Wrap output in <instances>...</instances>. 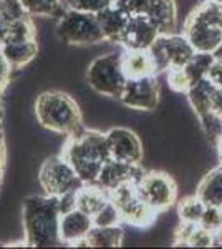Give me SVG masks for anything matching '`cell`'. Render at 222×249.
I'll list each match as a JSON object with an SVG mask.
<instances>
[{"instance_id":"cell-20","label":"cell","mask_w":222,"mask_h":249,"mask_svg":"<svg viewBox=\"0 0 222 249\" xmlns=\"http://www.w3.org/2000/svg\"><path fill=\"white\" fill-rule=\"evenodd\" d=\"M110 201V193L96 183H85L76 191V208L91 218Z\"/></svg>"},{"instance_id":"cell-10","label":"cell","mask_w":222,"mask_h":249,"mask_svg":"<svg viewBox=\"0 0 222 249\" xmlns=\"http://www.w3.org/2000/svg\"><path fill=\"white\" fill-rule=\"evenodd\" d=\"M136 183L146 203L157 213L169 210L177 201V184L168 173L144 171Z\"/></svg>"},{"instance_id":"cell-43","label":"cell","mask_w":222,"mask_h":249,"mask_svg":"<svg viewBox=\"0 0 222 249\" xmlns=\"http://www.w3.org/2000/svg\"><path fill=\"white\" fill-rule=\"evenodd\" d=\"M216 148H217V153H219V161H221V164H222V136L219 138V142H217Z\"/></svg>"},{"instance_id":"cell-23","label":"cell","mask_w":222,"mask_h":249,"mask_svg":"<svg viewBox=\"0 0 222 249\" xmlns=\"http://www.w3.org/2000/svg\"><path fill=\"white\" fill-rule=\"evenodd\" d=\"M214 83L212 80L209 77H205L203 80H199L197 83H194L191 88H189V91L186 95H188V100L189 103H191L192 110H194V113L199 116V115H204L207 113V111H211V96H212V91H214Z\"/></svg>"},{"instance_id":"cell-33","label":"cell","mask_w":222,"mask_h":249,"mask_svg":"<svg viewBox=\"0 0 222 249\" xmlns=\"http://www.w3.org/2000/svg\"><path fill=\"white\" fill-rule=\"evenodd\" d=\"M115 5L128 14L130 17L133 15H144L149 5V0H115Z\"/></svg>"},{"instance_id":"cell-27","label":"cell","mask_w":222,"mask_h":249,"mask_svg":"<svg viewBox=\"0 0 222 249\" xmlns=\"http://www.w3.org/2000/svg\"><path fill=\"white\" fill-rule=\"evenodd\" d=\"M199 123L203 128L204 135L207 136L209 143H212L214 146L219 142V138L222 136V116H219L216 111H207L204 115H199Z\"/></svg>"},{"instance_id":"cell-45","label":"cell","mask_w":222,"mask_h":249,"mask_svg":"<svg viewBox=\"0 0 222 249\" xmlns=\"http://www.w3.org/2000/svg\"><path fill=\"white\" fill-rule=\"evenodd\" d=\"M214 57H222V43H221V45H219V48H217V50L216 52H214Z\"/></svg>"},{"instance_id":"cell-8","label":"cell","mask_w":222,"mask_h":249,"mask_svg":"<svg viewBox=\"0 0 222 249\" xmlns=\"http://www.w3.org/2000/svg\"><path fill=\"white\" fill-rule=\"evenodd\" d=\"M156 68V75L168 71L169 68L184 67L196 53V48L191 45L184 35L177 34H159L157 38L148 48Z\"/></svg>"},{"instance_id":"cell-29","label":"cell","mask_w":222,"mask_h":249,"mask_svg":"<svg viewBox=\"0 0 222 249\" xmlns=\"http://www.w3.org/2000/svg\"><path fill=\"white\" fill-rule=\"evenodd\" d=\"M120 223H121V216L111 201H108L102 210L93 216V226H116Z\"/></svg>"},{"instance_id":"cell-38","label":"cell","mask_w":222,"mask_h":249,"mask_svg":"<svg viewBox=\"0 0 222 249\" xmlns=\"http://www.w3.org/2000/svg\"><path fill=\"white\" fill-rule=\"evenodd\" d=\"M207 77L212 80L214 85L222 88V57L214 58V63L211 65V68H209Z\"/></svg>"},{"instance_id":"cell-26","label":"cell","mask_w":222,"mask_h":249,"mask_svg":"<svg viewBox=\"0 0 222 249\" xmlns=\"http://www.w3.org/2000/svg\"><path fill=\"white\" fill-rule=\"evenodd\" d=\"M204 211H205V204L197 195L188 196V198L181 199L179 204H177V214H179V219L184 221V223L199 224Z\"/></svg>"},{"instance_id":"cell-6","label":"cell","mask_w":222,"mask_h":249,"mask_svg":"<svg viewBox=\"0 0 222 249\" xmlns=\"http://www.w3.org/2000/svg\"><path fill=\"white\" fill-rule=\"evenodd\" d=\"M56 37L68 45H95L104 40L96 14L67 9L56 23Z\"/></svg>"},{"instance_id":"cell-35","label":"cell","mask_w":222,"mask_h":249,"mask_svg":"<svg viewBox=\"0 0 222 249\" xmlns=\"http://www.w3.org/2000/svg\"><path fill=\"white\" fill-rule=\"evenodd\" d=\"M194 228H196V224L181 221V224L177 226V230L174 232V246H188V239Z\"/></svg>"},{"instance_id":"cell-34","label":"cell","mask_w":222,"mask_h":249,"mask_svg":"<svg viewBox=\"0 0 222 249\" xmlns=\"http://www.w3.org/2000/svg\"><path fill=\"white\" fill-rule=\"evenodd\" d=\"M201 226L207 228V230H217L222 224V208L216 206H205V211L203 214V218L199 221Z\"/></svg>"},{"instance_id":"cell-24","label":"cell","mask_w":222,"mask_h":249,"mask_svg":"<svg viewBox=\"0 0 222 249\" xmlns=\"http://www.w3.org/2000/svg\"><path fill=\"white\" fill-rule=\"evenodd\" d=\"M30 17H62V0H20Z\"/></svg>"},{"instance_id":"cell-42","label":"cell","mask_w":222,"mask_h":249,"mask_svg":"<svg viewBox=\"0 0 222 249\" xmlns=\"http://www.w3.org/2000/svg\"><path fill=\"white\" fill-rule=\"evenodd\" d=\"M214 234V246H222V224L217 230L212 231Z\"/></svg>"},{"instance_id":"cell-17","label":"cell","mask_w":222,"mask_h":249,"mask_svg":"<svg viewBox=\"0 0 222 249\" xmlns=\"http://www.w3.org/2000/svg\"><path fill=\"white\" fill-rule=\"evenodd\" d=\"M0 52L14 70L23 68L38 53L37 40H5L0 45Z\"/></svg>"},{"instance_id":"cell-18","label":"cell","mask_w":222,"mask_h":249,"mask_svg":"<svg viewBox=\"0 0 222 249\" xmlns=\"http://www.w3.org/2000/svg\"><path fill=\"white\" fill-rule=\"evenodd\" d=\"M121 68L128 80L156 75V68L148 50H126L121 53Z\"/></svg>"},{"instance_id":"cell-28","label":"cell","mask_w":222,"mask_h":249,"mask_svg":"<svg viewBox=\"0 0 222 249\" xmlns=\"http://www.w3.org/2000/svg\"><path fill=\"white\" fill-rule=\"evenodd\" d=\"M168 83L177 93H188L189 88L192 87L191 78H189L188 71L184 67H174L168 70Z\"/></svg>"},{"instance_id":"cell-30","label":"cell","mask_w":222,"mask_h":249,"mask_svg":"<svg viewBox=\"0 0 222 249\" xmlns=\"http://www.w3.org/2000/svg\"><path fill=\"white\" fill-rule=\"evenodd\" d=\"M113 3H115V0H68V9L98 14V12L108 9Z\"/></svg>"},{"instance_id":"cell-32","label":"cell","mask_w":222,"mask_h":249,"mask_svg":"<svg viewBox=\"0 0 222 249\" xmlns=\"http://www.w3.org/2000/svg\"><path fill=\"white\" fill-rule=\"evenodd\" d=\"M0 14L9 20V22H14V20H18L28 15L20 0H2V3H0Z\"/></svg>"},{"instance_id":"cell-14","label":"cell","mask_w":222,"mask_h":249,"mask_svg":"<svg viewBox=\"0 0 222 249\" xmlns=\"http://www.w3.org/2000/svg\"><path fill=\"white\" fill-rule=\"evenodd\" d=\"M143 173L144 170L141 168V164L123 163V161H116V160L110 158L104 163L96 184H100V186L104 188L106 191H111L123 183L138 181Z\"/></svg>"},{"instance_id":"cell-4","label":"cell","mask_w":222,"mask_h":249,"mask_svg":"<svg viewBox=\"0 0 222 249\" xmlns=\"http://www.w3.org/2000/svg\"><path fill=\"white\" fill-rule=\"evenodd\" d=\"M183 35L196 52L214 53L222 43V3L211 0L199 3L186 18Z\"/></svg>"},{"instance_id":"cell-9","label":"cell","mask_w":222,"mask_h":249,"mask_svg":"<svg viewBox=\"0 0 222 249\" xmlns=\"http://www.w3.org/2000/svg\"><path fill=\"white\" fill-rule=\"evenodd\" d=\"M38 181L45 195L63 196L67 193L78 191L83 181L70 163L62 155L50 156L42 163L38 171Z\"/></svg>"},{"instance_id":"cell-40","label":"cell","mask_w":222,"mask_h":249,"mask_svg":"<svg viewBox=\"0 0 222 249\" xmlns=\"http://www.w3.org/2000/svg\"><path fill=\"white\" fill-rule=\"evenodd\" d=\"M5 160H7V150H5V136L0 128V188L3 181V171H5Z\"/></svg>"},{"instance_id":"cell-39","label":"cell","mask_w":222,"mask_h":249,"mask_svg":"<svg viewBox=\"0 0 222 249\" xmlns=\"http://www.w3.org/2000/svg\"><path fill=\"white\" fill-rule=\"evenodd\" d=\"M211 108L212 111H216L217 115L222 116V88L221 87H214L212 96H211Z\"/></svg>"},{"instance_id":"cell-41","label":"cell","mask_w":222,"mask_h":249,"mask_svg":"<svg viewBox=\"0 0 222 249\" xmlns=\"http://www.w3.org/2000/svg\"><path fill=\"white\" fill-rule=\"evenodd\" d=\"M10 23L5 17H3L2 14H0V45L3 43V40H5L7 37V34H9V27H10Z\"/></svg>"},{"instance_id":"cell-16","label":"cell","mask_w":222,"mask_h":249,"mask_svg":"<svg viewBox=\"0 0 222 249\" xmlns=\"http://www.w3.org/2000/svg\"><path fill=\"white\" fill-rule=\"evenodd\" d=\"M146 17L159 34H172L176 29L177 9L174 0H149Z\"/></svg>"},{"instance_id":"cell-47","label":"cell","mask_w":222,"mask_h":249,"mask_svg":"<svg viewBox=\"0 0 222 249\" xmlns=\"http://www.w3.org/2000/svg\"><path fill=\"white\" fill-rule=\"evenodd\" d=\"M0 3H2V0H0Z\"/></svg>"},{"instance_id":"cell-3","label":"cell","mask_w":222,"mask_h":249,"mask_svg":"<svg viewBox=\"0 0 222 249\" xmlns=\"http://www.w3.org/2000/svg\"><path fill=\"white\" fill-rule=\"evenodd\" d=\"M35 115L43 128L70 136L83 130V115L78 103L65 91L50 90L37 96Z\"/></svg>"},{"instance_id":"cell-2","label":"cell","mask_w":222,"mask_h":249,"mask_svg":"<svg viewBox=\"0 0 222 249\" xmlns=\"http://www.w3.org/2000/svg\"><path fill=\"white\" fill-rule=\"evenodd\" d=\"M58 196H27L23 199V228L25 246L50 248L58 246L60 239Z\"/></svg>"},{"instance_id":"cell-1","label":"cell","mask_w":222,"mask_h":249,"mask_svg":"<svg viewBox=\"0 0 222 249\" xmlns=\"http://www.w3.org/2000/svg\"><path fill=\"white\" fill-rule=\"evenodd\" d=\"M62 156L73 166L83 183H96L104 163L110 160L106 133L83 128L67 136Z\"/></svg>"},{"instance_id":"cell-11","label":"cell","mask_w":222,"mask_h":249,"mask_svg":"<svg viewBox=\"0 0 222 249\" xmlns=\"http://www.w3.org/2000/svg\"><path fill=\"white\" fill-rule=\"evenodd\" d=\"M159 93L161 90L156 75H149L143 78L128 80L120 96V102L133 110L151 111L159 105Z\"/></svg>"},{"instance_id":"cell-31","label":"cell","mask_w":222,"mask_h":249,"mask_svg":"<svg viewBox=\"0 0 222 249\" xmlns=\"http://www.w3.org/2000/svg\"><path fill=\"white\" fill-rule=\"evenodd\" d=\"M188 246L191 248H211L214 246V234L211 230L196 224V228L192 230L191 236L188 239Z\"/></svg>"},{"instance_id":"cell-36","label":"cell","mask_w":222,"mask_h":249,"mask_svg":"<svg viewBox=\"0 0 222 249\" xmlns=\"http://www.w3.org/2000/svg\"><path fill=\"white\" fill-rule=\"evenodd\" d=\"M12 71H14V68L10 67V63L7 62V58L3 57V53L0 52V96L5 91V88L9 87Z\"/></svg>"},{"instance_id":"cell-46","label":"cell","mask_w":222,"mask_h":249,"mask_svg":"<svg viewBox=\"0 0 222 249\" xmlns=\"http://www.w3.org/2000/svg\"><path fill=\"white\" fill-rule=\"evenodd\" d=\"M211 2H216V3H222V0H211Z\"/></svg>"},{"instance_id":"cell-22","label":"cell","mask_w":222,"mask_h":249,"mask_svg":"<svg viewBox=\"0 0 222 249\" xmlns=\"http://www.w3.org/2000/svg\"><path fill=\"white\" fill-rule=\"evenodd\" d=\"M196 195L205 206L222 208V164L214 168L201 179Z\"/></svg>"},{"instance_id":"cell-13","label":"cell","mask_w":222,"mask_h":249,"mask_svg":"<svg viewBox=\"0 0 222 249\" xmlns=\"http://www.w3.org/2000/svg\"><path fill=\"white\" fill-rule=\"evenodd\" d=\"M157 35L159 32L146 15H133L121 35L120 45H123L126 50H148Z\"/></svg>"},{"instance_id":"cell-19","label":"cell","mask_w":222,"mask_h":249,"mask_svg":"<svg viewBox=\"0 0 222 249\" xmlns=\"http://www.w3.org/2000/svg\"><path fill=\"white\" fill-rule=\"evenodd\" d=\"M98 23L102 27V32L104 35V40L113 43H120L121 35H123L124 29H126V23L130 20V15L124 14L123 10L113 3L108 9H104L102 12L96 14Z\"/></svg>"},{"instance_id":"cell-7","label":"cell","mask_w":222,"mask_h":249,"mask_svg":"<svg viewBox=\"0 0 222 249\" xmlns=\"http://www.w3.org/2000/svg\"><path fill=\"white\" fill-rule=\"evenodd\" d=\"M128 78L121 68V55L106 53L96 57L86 70V83L96 93L118 98L124 90Z\"/></svg>"},{"instance_id":"cell-25","label":"cell","mask_w":222,"mask_h":249,"mask_svg":"<svg viewBox=\"0 0 222 249\" xmlns=\"http://www.w3.org/2000/svg\"><path fill=\"white\" fill-rule=\"evenodd\" d=\"M214 53H205V52H196L194 57L184 65V70L188 71L191 83L194 85L199 80L205 78L209 75V68L214 63Z\"/></svg>"},{"instance_id":"cell-21","label":"cell","mask_w":222,"mask_h":249,"mask_svg":"<svg viewBox=\"0 0 222 249\" xmlns=\"http://www.w3.org/2000/svg\"><path fill=\"white\" fill-rule=\"evenodd\" d=\"M124 239V231L116 226H93L86 238L76 246L83 248H120Z\"/></svg>"},{"instance_id":"cell-37","label":"cell","mask_w":222,"mask_h":249,"mask_svg":"<svg viewBox=\"0 0 222 249\" xmlns=\"http://www.w3.org/2000/svg\"><path fill=\"white\" fill-rule=\"evenodd\" d=\"M58 208H60V213H62V214H67V213H70L71 210H75L76 208V191L58 196Z\"/></svg>"},{"instance_id":"cell-5","label":"cell","mask_w":222,"mask_h":249,"mask_svg":"<svg viewBox=\"0 0 222 249\" xmlns=\"http://www.w3.org/2000/svg\"><path fill=\"white\" fill-rule=\"evenodd\" d=\"M108 193H110V201L115 204L120 213L121 223H126L130 226L139 228V230L153 226L157 211H154L146 203L136 181L123 183Z\"/></svg>"},{"instance_id":"cell-15","label":"cell","mask_w":222,"mask_h":249,"mask_svg":"<svg viewBox=\"0 0 222 249\" xmlns=\"http://www.w3.org/2000/svg\"><path fill=\"white\" fill-rule=\"evenodd\" d=\"M93 228V218L78 208L71 210L60 218V239L62 243L76 246L80 241L86 238V234Z\"/></svg>"},{"instance_id":"cell-12","label":"cell","mask_w":222,"mask_h":249,"mask_svg":"<svg viewBox=\"0 0 222 249\" xmlns=\"http://www.w3.org/2000/svg\"><path fill=\"white\" fill-rule=\"evenodd\" d=\"M106 144L110 158L116 161L141 164L143 161V144L139 136L130 128H113L106 133Z\"/></svg>"},{"instance_id":"cell-44","label":"cell","mask_w":222,"mask_h":249,"mask_svg":"<svg viewBox=\"0 0 222 249\" xmlns=\"http://www.w3.org/2000/svg\"><path fill=\"white\" fill-rule=\"evenodd\" d=\"M3 116H5V110H3V103H2V98H0V128H2Z\"/></svg>"}]
</instances>
